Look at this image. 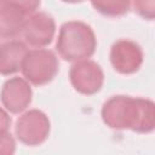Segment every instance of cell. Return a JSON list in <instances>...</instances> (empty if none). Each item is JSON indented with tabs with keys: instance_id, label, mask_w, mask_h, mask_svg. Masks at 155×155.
I'll return each instance as SVG.
<instances>
[{
	"instance_id": "6da1fadb",
	"label": "cell",
	"mask_w": 155,
	"mask_h": 155,
	"mask_svg": "<svg viewBox=\"0 0 155 155\" xmlns=\"http://www.w3.org/2000/svg\"><path fill=\"white\" fill-rule=\"evenodd\" d=\"M101 116L114 130H132L137 133L155 131V102L147 98L114 96L104 102Z\"/></svg>"
},
{
	"instance_id": "7a4b0ae2",
	"label": "cell",
	"mask_w": 155,
	"mask_h": 155,
	"mask_svg": "<svg viewBox=\"0 0 155 155\" xmlns=\"http://www.w3.org/2000/svg\"><path fill=\"white\" fill-rule=\"evenodd\" d=\"M97 46L92 28L80 21H70L62 24L56 42L59 56L68 62H79L90 58Z\"/></svg>"
},
{
	"instance_id": "3957f363",
	"label": "cell",
	"mask_w": 155,
	"mask_h": 155,
	"mask_svg": "<svg viewBox=\"0 0 155 155\" xmlns=\"http://www.w3.org/2000/svg\"><path fill=\"white\" fill-rule=\"evenodd\" d=\"M59 69L58 58L56 54L45 48L28 51L23 64V76L35 86H42L51 82Z\"/></svg>"
},
{
	"instance_id": "277c9868",
	"label": "cell",
	"mask_w": 155,
	"mask_h": 155,
	"mask_svg": "<svg viewBox=\"0 0 155 155\" xmlns=\"http://www.w3.org/2000/svg\"><path fill=\"white\" fill-rule=\"evenodd\" d=\"M15 133L23 144L39 145L48 137L50 120L44 111L39 109H31L17 119Z\"/></svg>"
},
{
	"instance_id": "5b68a950",
	"label": "cell",
	"mask_w": 155,
	"mask_h": 155,
	"mask_svg": "<svg viewBox=\"0 0 155 155\" xmlns=\"http://www.w3.org/2000/svg\"><path fill=\"white\" fill-rule=\"evenodd\" d=\"M69 80L75 91L91 96L97 93L104 81V74L99 64L91 59L75 62L69 70Z\"/></svg>"
},
{
	"instance_id": "8992f818",
	"label": "cell",
	"mask_w": 155,
	"mask_h": 155,
	"mask_svg": "<svg viewBox=\"0 0 155 155\" xmlns=\"http://www.w3.org/2000/svg\"><path fill=\"white\" fill-rule=\"evenodd\" d=\"M110 63L120 74H133L139 70L143 64V51L140 46L127 39L117 40L110 48Z\"/></svg>"
},
{
	"instance_id": "52a82bcc",
	"label": "cell",
	"mask_w": 155,
	"mask_h": 155,
	"mask_svg": "<svg viewBox=\"0 0 155 155\" xmlns=\"http://www.w3.org/2000/svg\"><path fill=\"white\" fill-rule=\"evenodd\" d=\"M33 91L28 80L22 78H11L6 80L1 88V104L11 114H18L25 110L31 103Z\"/></svg>"
},
{
	"instance_id": "ba28073f",
	"label": "cell",
	"mask_w": 155,
	"mask_h": 155,
	"mask_svg": "<svg viewBox=\"0 0 155 155\" xmlns=\"http://www.w3.org/2000/svg\"><path fill=\"white\" fill-rule=\"evenodd\" d=\"M56 33V22L46 12H38L27 18L23 35L25 41L34 47H44L52 42Z\"/></svg>"
},
{
	"instance_id": "9c48e42d",
	"label": "cell",
	"mask_w": 155,
	"mask_h": 155,
	"mask_svg": "<svg viewBox=\"0 0 155 155\" xmlns=\"http://www.w3.org/2000/svg\"><path fill=\"white\" fill-rule=\"evenodd\" d=\"M28 53L25 44L19 40H10L0 46V73L11 75L22 69L23 61Z\"/></svg>"
},
{
	"instance_id": "30bf717a",
	"label": "cell",
	"mask_w": 155,
	"mask_h": 155,
	"mask_svg": "<svg viewBox=\"0 0 155 155\" xmlns=\"http://www.w3.org/2000/svg\"><path fill=\"white\" fill-rule=\"evenodd\" d=\"M27 13L17 6L1 1L0 5V35L2 39L15 38L24 29Z\"/></svg>"
},
{
	"instance_id": "8fae6325",
	"label": "cell",
	"mask_w": 155,
	"mask_h": 155,
	"mask_svg": "<svg viewBox=\"0 0 155 155\" xmlns=\"http://www.w3.org/2000/svg\"><path fill=\"white\" fill-rule=\"evenodd\" d=\"M93 8L103 16L120 17L128 12L131 0H91Z\"/></svg>"
},
{
	"instance_id": "7c38bea8",
	"label": "cell",
	"mask_w": 155,
	"mask_h": 155,
	"mask_svg": "<svg viewBox=\"0 0 155 155\" xmlns=\"http://www.w3.org/2000/svg\"><path fill=\"white\" fill-rule=\"evenodd\" d=\"M134 11L145 19H155V0H133Z\"/></svg>"
},
{
	"instance_id": "4fadbf2b",
	"label": "cell",
	"mask_w": 155,
	"mask_h": 155,
	"mask_svg": "<svg viewBox=\"0 0 155 155\" xmlns=\"http://www.w3.org/2000/svg\"><path fill=\"white\" fill-rule=\"evenodd\" d=\"M1 1H5V2L17 6L22 11H24L27 15L34 13L39 8L40 2H41V0H1Z\"/></svg>"
},
{
	"instance_id": "5bb4252c",
	"label": "cell",
	"mask_w": 155,
	"mask_h": 155,
	"mask_svg": "<svg viewBox=\"0 0 155 155\" xmlns=\"http://www.w3.org/2000/svg\"><path fill=\"white\" fill-rule=\"evenodd\" d=\"M64 2H69V4H78V2H82L84 0H62Z\"/></svg>"
}]
</instances>
